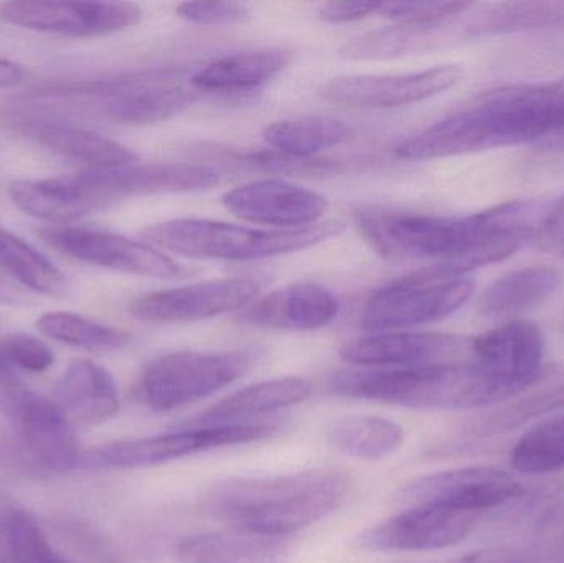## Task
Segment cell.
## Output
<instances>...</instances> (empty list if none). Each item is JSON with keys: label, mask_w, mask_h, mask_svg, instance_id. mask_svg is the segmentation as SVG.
Masks as SVG:
<instances>
[{"label": "cell", "mask_w": 564, "mask_h": 563, "mask_svg": "<svg viewBox=\"0 0 564 563\" xmlns=\"http://www.w3.org/2000/svg\"><path fill=\"white\" fill-rule=\"evenodd\" d=\"M546 208L535 201L506 202L469 215H433L361 207L354 221L361 237L391 263L469 274L497 263L533 241Z\"/></svg>", "instance_id": "obj_1"}, {"label": "cell", "mask_w": 564, "mask_h": 563, "mask_svg": "<svg viewBox=\"0 0 564 563\" xmlns=\"http://www.w3.org/2000/svg\"><path fill=\"white\" fill-rule=\"evenodd\" d=\"M564 134V78L490 89L397 148L404 161L453 158Z\"/></svg>", "instance_id": "obj_2"}, {"label": "cell", "mask_w": 564, "mask_h": 563, "mask_svg": "<svg viewBox=\"0 0 564 563\" xmlns=\"http://www.w3.org/2000/svg\"><path fill=\"white\" fill-rule=\"evenodd\" d=\"M340 469L312 468L267 478H230L205 491L202 508L230 528L291 538L324 521L347 498Z\"/></svg>", "instance_id": "obj_3"}, {"label": "cell", "mask_w": 564, "mask_h": 563, "mask_svg": "<svg viewBox=\"0 0 564 563\" xmlns=\"http://www.w3.org/2000/svg\"><path fill=\"white\" fill-rule=\"evenodd\" d=\"M204 93L177 68H149L111 78L55 83L19 99V111L112 124H152L191 108Z\"/></svg>", "instance_id": "obj_4"}, {"label": "cell", "mask_w": 564, "mask_h": 563, "mask_svg": "<svg viewBox=\"0 0 564 563\" xmlns=\"http://www.w3.org/2000/svg\"><path fill=\"white\" fill-rule=\"evenodd\" d=\"M328 389L347 399L443 412L500 405L522 393L474 360H444L365 372L345 370L330 377Z\"/></svg>", "instance_id": "obj_5"}, {"label": "cell", "mask_w": 564, "mask_h": 563, "mask_svg": "<svg viewBox=\"0 0 564 563\" xmlns=\"http://www.w3.org/2000/svg\"><path fill=\"white\" fill-rule=\"evenodd\" d=\"M192 171L184 162H152L93 169L76 175L36 178L10 185V201L30 217L50 224H72L128 198L187 194Z\"/></svg>", "instance_id": "obj_6"}, {"label": "cell", "mask_w": 564, "mask_h": 563, "mask_svg": "<svg viewBox=\"0 0 564 563\" xmlns=\"http://www.w3.org/2000/svg\"><path fill=\"white\" fill-rule=\"evenodd\" d=\"M345 230L341 220L278 230L253 228L207 218H175L149 225L142 237L161 250L192 260L253 261L317 247Z\"/></svg>", "instance_id": "obj_7"}, {"label": "cell", "mask_w": 564, "mask_h": 563, "mask_svg": "<svg viewBox=\"0 0 564 563\" xmlns=\"http://www.w3.org/2000/svg\"><path fill=\"white\" fill-rule=\"evenodd\" d=\"M260 357V349L162 354L145 364L139 380V396L152 412H172L237 382L257 366Z\"/></svg>", "instance_id": "obj_8"}, {"label": "cell", "mask_w": 564, "mask_h": 563, "mask_svg": "<svg viewBox=\"0 0 564 563\" xmlns=\"http://www.w3.org/2000/svg\"><path fill=\"white\" fill-rule=\"evenodd\" d=\"M280 423L260 422L247 425L181 429L148 439L124 440L83 452L79 469L112 472V469L152 468L198 453L214 452L228 446L248 445L270 439Z\"/></svg>", "instance_id": "obj_9"}, {"label": "cell", "mask_w": 564, "mask_h": 563, "mask_svg": "<svg viewBox=\"0 0 564 563\" xmlns=\"http://www.w3.org/2000/svg\"><path fill=\"white\" fill-rule=\"evenodd\" d=\"M474 288L469 274L416 271L371 294L361 313V327L368 333H384L437 323L464 306Z\"/></svg>", "instance_id": "obj_10"}, {"label": "cell", "mask_w": 564, "mask_h": 563, "mask_svg": "<svg viewBox=\"0 0 564 563\" xmlns=\"http://www.w3.org/2000/svg\"><path fill=\"white\" fill-rule=\"evenodd\" d=\"M42 238L73 260L119 273L158 280H187L202 273L200 268L181 263L154 245L109 231L79 227L46 228L42 230Z\"/></svg>", "instance_id": "obj_11"}, {"label": "cell", "mask_w": 564, "mask_h": 563, "mask_svg": "<svg viewBox=\"0 0 564 563\" xmlns=\"http://www.w3.org/2000/svg\"><path fill=\"white\" fill-rule=\"evenodd\" d=\"M267 286L268 278L264 277L198 281L141 294L129 303L128 311L141 323H194L243 310Z\"/></svg>", "instance_id": "obj_12"}, {"label": "cell", "mask_w": 564, "mask_h": 563, "mask_svg": "<svg viewBox=\"0 0 564 563\" xmlns=\"http://www.w3.org/2000/svg\"><path fill=\"white\" fill-rule=\"evenodd\" d=\"M523 492L522 483L506 469L469 466L414 479L401 489L400 501L484 515L522 498Z\"/></svg>", "instance_id": "obj_13"}, {"label": "cell", "mask_w": 564, "mask_h": 563, "mask_svg": "<svg viewBox=\"0 0 564 563\" xmlns=\"http://www.w3.org/2000/svg\"><path fill=\"white\" fill-rule=\"evenodd\" d=\"M480 519L479 512L408 506L400 515L361 532L358 545L373 552L441 551L466 541Z\"/></svg>", "instance_id": "obj_14"}, {"label": "cell", "mask_w": 564, "mask_h": 563, "mask_svg": "<svg viewBox=\"0 0 564 563\" xmlns=\"http://www.w3.org/2000/svg\"><path fill=\"white\" fill-rule=\"evenodd\" d=\"M141 7L131 2L0 3V20L20 29L65 36H101L141 22Z\"/></svg>", "instance_id": "obj_15"}, {"label": "cell", "mask_w": 564, "mask_h": 563, "mask_svg": "<svg viewBox=\"0 0 564 563\" xmlns=\"http://www.w3.org/2000/svg\"><path fill=\"white\" fill-rule=\"evenodd\" d=\"M3 415L30 462L56 473L78 468L83 452L75 426L56 403L26 389Z\"/></svg>", "instance_id": "obj_16"}, {"label": "cell", "mask_w": 564, "mask_h": 563, "mask_svg": "<svg viewBox=\"0 0 564 563\" xmlns=\"http://www.w3.org/2000/svg\"><path fill=\"white\" fill-rule=\"evenodd\" d=\"M460 78L456 65H441L403 75H351L322 86L321 96L335 105L393 109L414 105L453 88Z\"/></svg>", "instance_id": "obj_17"}, {"label": "cell", "mask_w": 564, "mask_h": 563, "mask_svg": "<svg viewBox=\"0 0 564 563\" xmlns=\"http://www.w3.org/2000/svg\"><path fill=\"white\" fill-rule=\"evenodd\" d=\"M224 205L241 220L270 225L278 230L321 224L328 210L325 195L280 178L238 185L224 195Z\"/></svg>", "instance_id": "obj_18"}, {"label": "cell", "mask_w": 564, "mask_h": 563, "mask_svg": "<svg viewBox=\"0 0 564 563\" xmlns=\"http://www.w3.org/2000/svg\"><path fill=\"white\" fill-rule=\"evenodd\" d=\"M3 119L13 132L26 141L42 145L63 158L85 162L93 169L121 167L138 161V154L121 142L79 128L65 119L33 115L19 109H10Z\"/></svg>", "instance_id": "obj_19"}, {"label": "cell", "mask_w": 564, "mask_h": 563, "mask_svg": "<svg viewBox=\"0 0 564 563\" xmlns=\"http://www.w3.org/2000/svg\"><path fill=\"white\" fill-rule=\"evenodd\" d=\"M464 346L466 343L460 337L449 334L384 331L370 333L344 344L338 350V356L351 366L400 369L453 360Z\"/></svg>", "instance_id": "obj_20"}, {"label": "cell", "mask_w": 564, "mask_h": 563, "mask_svg": "<svg viewBox=\"0 0 564 563\" xmlns=\"http://www.w3.org/2000/svg\"><path fill=\"white\" fill-rule=\"evenodd\" d=\"M474 362L525 392L542 373L545 344L535 324L513 320L469 344Z\"/></svg>", "instance_id": "obj_21"}, {"label": "cell", "mask_w": 564, "mask_h": 563, "mask_svg": "<svg viewBox=\"0 0 564 563\" xmlns=\"http://www.w3.org/2000/svg\"><path fill=\"white\" fill-rule=\"evenodd\" d=\"M338 313L340 304L328 288L297 281L254 300L247 321L264 329L308 333L330 326Z\"/></svg>", "instance_id": "obj_22"}, {"label": "cell", "mask_w": 564, "mask_h": 563, "mask_svg": "<svg viewBox=\"0 0 564 563\" xmlns=\"http://www.w3.org/2000/svg\"><path fill=\"white\" fill-rule=\"evenodd\" d=\"M312 383L302 377H278L245 387L198 415L178 423L181 429L247 425L299 405L311 397Z\"/></svg>", "instance_id": "obj_23"}, {"label": "cell", "mask_w": 564, "mask_h": 563, "mask_svg": "<svg viewBox=\"0 0 564 563\" xmlns=\"http://www.w3.org/2000/svg\"><path fill=\"white\" fill-rule=\"evenodd\" d=\"M291 552L289 538L228 528L181 539L172 559L175 563H288Z\"/></svg>", "instance_id": "obj_24"}, {"label": "cell", "mask_w": 564, "mask_h": 563, "mask_svg": "<svg viewBox=\"0 0 564 563\" xmlns=\"http://www.w3.org/2000/svg\"><path fill=\"white\" fill-rule=\"evenodd\" d=\"M294 58L292 50L281 46L228 53L192 73V85L202 93L253 91L276 78Z\"/></svg>", "instance_id": "obj_25"}, {"label": "cell", "mask_w": 564, "mask_h": 563, "mask_svg": "<svg viewBox=\"0 0 564 563\" xmlns=\"http://www.w3.org/2000/svg\"><path fill=\"white\" fill-rule=\"evenodd\" d=\"M56 400L65 415L82 425H99L119 412L115 377L88 359H75L68 364L56 386Z\"/></svg>", "instance_id": "obj_26"}, {"label": "cell", "mask_w": 564, "mask_h": 563, "mask_svg": "<svg viewBox=\"0 0 564 563\" xmlns=\"http://www.w3.org/2000/svg\"><path fill=\"white\" fill-rule=\"evenodd\" d=\"M562 283V273L553 267H527L503 274L490 284L479 300V311L499 320H519L545 303Z\"/></svg>", "instance_id": "obj_27"}, {"label": "cell", "mask_w": 564, "mask_h": 563, "mask_svg": "<svg viewBox=\"0 0 564 563\" xmlns=\"http://www.w3.org/2000/svg\"><path fill=\"white\" fill-rule=\"evenodd\" d=\"M325 440L341 455L361 462H380L401 448L404 432L393 420L347 415L325 426Z\"/></svg>", "instance_id": "obj_28"}, {"label": "cell", "mask_w": 564, "mask_h": 563, "mask_svg": "<svg viewBox=\"0 0 564 563\" xmlns=\"http://www.w3.org/2000/svg\"><path fill=\"white\" fill-rule=\"evenodd\" d=\"M263 138L282 158L308 161L341 144L348 138V128L330 116H302L271 122L264 128Z\"/></svg>", "instance_id": "obj_29"}, {"label": "cell", "mask_w": 564, "mask_h": 563, "mask_svg": "<svg viewBox=\"0 0 564 563\" xmlns=\"http://www.w3.org/2000/svg\"><path fill=\"white\" fill-rule=\"evenodd\" d=\"M563 412L564 380L470 420L464 425L463 436L470 440L490 439Z\"/></svg>", "instance_id": "obj_30"}, {"label": "cell", "mask_w": 564, "mask_h": 563, "mask_svg": "<svg viewBox=\"0 0 564 563\" xmlns=\"http://www.w3.org/2000/svg\"><path fill=\"white\" fill-rule=\"evenodd\" d=\"M0 270L22 286L50 297H65L69 283L65 274L22 238L0 228Z\"/></svg>", "instance_id": "obj_31"}, {"label": "cell", "mask_w": 564, "mask_h": 563, "mask_svg": "<svg viewBox=\"0 0 564 563\" xmlns=\"http://www.w3.org/2000/svg\"><path fill=\"white\" fill-rule=\"evenodd\" d=\"M564 32V2H507L496 3L486 12L470 20V35H497V33Z\"/></svg>", "instance_id": "obj_32"}, {"label": "cell", "mask_w": 564, "mask_h": 563, "mask_svg": "<svg viewBox=\"0 0 564 563\" xmlns=\"http://www.w3.org/2000/svg\"><path fill=\"white\" fill-rule=\"evenodd\" d=\"M513 472L552 475L564 469V412L533 423L510 452Z\"/></svg>", "instance_id": "obj_33"}, {"label": "cell", "mask_w": 564, "mask_h": 563, "mask_svg": "<svg viewBox=\"0 0 564 563\" xmlns=\"http://www.w3.org/2000/svg\"><path fill=\"white\" fill-rule=\"evenodd\" d=\"M43 336L86 350H119L132 343L131 334L68 311H52L36 320Z\"/></svg>", "instance_id": "obj_34"}, {"label": "cell", "mask_w": 564, "mask_h": 563, "mask_svg": "<svg viewBox=\"0 0 564 563\" xmlns=\"http://www.w3.org/2000/svg\"><path fill=\"white\" fill-rule=\"evenodd\" d=\"M0 534L12 563H72L50 544L36 519L13 502L0 505Z\"/></svg>", "instance_id": "obj_35"}, {"label": "cell", "mask_w": 564, "mask_h": 563, "mask_svg": "<svg viewBox=\"0 0 564 563\" xmlns=\"http://www.w3.org/2000/svg\"><path fill=\"white\" fill-rule=\"evenodd\" d=\"M474 9L469 2H383L378 13L394 23L436 25L457 19Z\"/></svg>", "instance_id": "obj_36"}, {"label": "cell", "mask_w": 564, "mask_h": 563, "mask_svg": "<svg viewBox=\"0 0 564 563\" xmlns=\"http://www.w3.org/2000/svg\"><path fill=\"white\" fill-rule=\"evenodd\" d=\"M0 353L10 366L20 367L26 372H45L55 364L53 350L30 334H10L0 344Z\"/></svg>", "instance_id": "obj_37"}, {"label": "cell", "mask_w": 564, "mask_h": 563, "mask_svg": "<svg viewBox=\"0 0 564 563\" xmlns=\"http://www.w3.org/2000/svg\"><path fill=\"white\" fill-rule=\"evenodd\" d=\"M550 563H564V499L542 512L533 529V549Z\"/></svg>", "instance_id": "obj_38"}, {"label": "cell", "mask_w": 564, "mask_h": 563, "mask_svg": "<svg viewBox=\"0 0 564 563\" xmlns=\"http://www.w3.org/2000/svg\"><path fill=\"white\" fill-rule=\"evenodd\" d=\"M177 13L195 25H234L251 19V10L238 2L178 3Z\"/></svg>", "instance_id": "obj_39"}, {"label": "cell", "mask_w": 564, "mask_h": 563, "mask_svg": "<svg viewBox=\"0 0 564 563\" xmlns=\"http://www.w3.org/2000/svg\"><path fill=\"white\" fill-rule=\"evenodd\" d=\"M533 241L540 250L564 258V195L545 212Z\"/></svg>", "instance_id": "obj_40"}, {"label": "cell", "mask_w": 564, "mask_h": 563, "mask_svg": "<svg viewBox=\"0 0 564 563\" xmlns=\"http://www.w3.org/2000/svg\"><path fill=\"white\" fill-rule=\"evenodd\" d=\"M380 3L378 2H327L318 10V15L324 22L347 23L357 22V20L367 19V17L378 13Z\"/></svg>", "instance_id": "obj_41"}, {"label": "cell", "mask_w": 564, "mask_h": 563, "mask_svg": "<svg viewBox=\"0 0 564 563\" xmlns=\"http://www.w3.org/2000/svg\"><path fill=\"white\" fill-rule=\"evenodd\" d=\"M25 390V383L15 376L9 360L0 353V410L2 413H6Z\"/></svg>", "instance_id": "obj_42"}, {"label": "cell", "mask_w": 564, "mask_h": 563, "mask_svg": "<svg viewBox=\"0 0 564 563\" xmlns=\"http://www.w3.org/2000/svg\"><path fill=\"white\" fill-rule=\"evenodd\" d=\"M26 69L12 59L0 58V88L20 85L25 82Z\"/></svg>", "instance_id": "obj_43"}, {"label": "cell", "mask_w": 564, "mask_h": 563, "mask_svg": "<svg viewBox=\"0 0 564 563\" xmlns=\"http://www.w3.org/2000/svg\"><path fill=\"white\" fill-rule=\"evenodd\" d=\"M19 300V293L13 288H10V284L0 277V303L15 304Z\"/></svg>", "instance_id": "obj_44"}, {"label": "cell", "mask_w": 564, "mask_h": 563, "mask_svg": "<svg viewBox=\"0 0 564 563\" xmlns=\"http://www.w3.org/2000/svg\"><path fill=\"white\" fill-rule=\"evenodd\" d=\"M106 563H129V562L121 561V559L108 557V559H106Z\"/></svg>", "instance_id": "obj_45"}, {"label": "cell", "mask_w": 564, "mask_h": 563, "mask_svg": "<svg viewBox=\"0 0 564 563\" xmlns=\"http://www.w3.org/2000/svg\"><path fill=\"white\" fill-rule=\"evenodd\" d=\"M431 563H457L456 559H454V561H449V562H431Z\"/></svg>", "instance_id": "obj_46"}]
</instances>
